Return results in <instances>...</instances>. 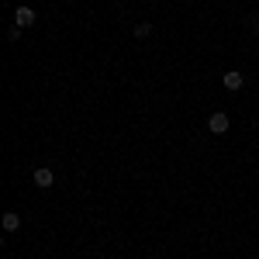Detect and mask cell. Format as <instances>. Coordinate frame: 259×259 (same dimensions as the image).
Returning <instances> with one entry per match:
<instances>
[{"mask_svg":"<svg viewBox=\"0 0 259 259\" xmlns=\"http://www.w3.org/2000/svg\"><path fill=\"white\" fill-rule=\"evenodd\" d=\"M228 124H232V121H228V114H225V111H214V114L207 118V128H211L214 135H225V132H228Z\"/></svg>","mask_w":259,"mask_h":259,"instance_id":"6da1fadb","label":"cell"},{"mask_svg":"<svg viewBox=\"0 0 259 259\" xmlns=\"http://www.w3.org/2000/svg\"><path fill=\"white\" fill-rule=\"evenodd\" d=\"M14 24H18V28H28V24H35V11L21 4L18 11H14Z\"/></svg>","mask_w":259,"mask_h":259,"instance_id":"7a4b0ae2","label":"cell"},{"mask_svg":"<svg viewBox=\"0 0 259 259\" xmlns=\"http://www.w3.org/2000/svg\"><path fill=\"white\" fill-rule=\"evenodd\" d=\"M242 73L239 69H228V73H225V87H228V90H242Z\"/></svg>","mask_w":259,"mask_h":259,"instance_id":"3957f363","label":"cell"},{"mask_svg":"<svg viewBox=\"0 0 259 259\" xmlns=\"http://www.w3.org/2000/svg\"><path fill=\"white\" fill-rule=\"evenodd\" d=\"M35 183H38L41 190H49V187L56 183V177H52V169H35Z\"/></svg>","mask_w":259,"mask_h":259,"instance_id":"277c9868","label":"cell"},{"mask_svg":"<svg viewBox=\"0 0 259 259\" xmlns=\"http://www.w3.org/2000/svg\"><path fill=\"white\" fill-rule=\"evenodd\" d=\"M4 228H7V232H18V228H21V218L14 214V211H7V214H4Z\"/></svg>","mask_w":259,"mask_h":259,"instance_id":"5b68a950","label":"cell"},{"mask_svg":"<svg viewBox=\"0 0 259 259\" xmlns=\"http://www.w3.org/2000/svg\"><path fill=\"white\" fill-rule=\"evenodd\" d=\"M149 31H152V24H149V21L135 24V38H149Z\"/></svg>","mask_w":259,"mask_h":259,"instance_id":"8992f818","label":"cell"},{"mask_svg":"<svg viewBox=\"0 0 259 259\" xmlns=\"http://www.w3.org/2000/svg\"><path fill=\"white\" fill-rule=\"evenodd\" d=\"M252 28H256V31H259V18H256V24H252Z\"/></svg>","mask_w":259,"mask_h":259,"instance_id":"52a82bcc","label":"cell"}]
</instances>
